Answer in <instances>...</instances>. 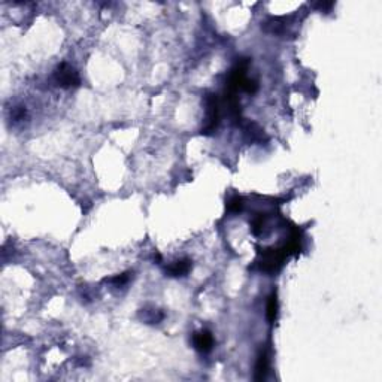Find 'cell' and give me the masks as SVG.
Wrapping results in <instances>:
<instances>
[{
	"mask_svg": "<svg viewBox=\"0 0 382 382\" xmlns=\"http://www.w3.org/2000/svg\"><path fill=\"white\" fill-rule=\"evenodd\" d=\"M290 251L286 249V246L284 249H264L261 252L260 269L266 273H276L282 267Z\"/></svg>",
	"mask_w": 382,
	"mask_h": 382,
	"instance_id": "1",
	"label": "cell"
},
{
	"mask_svg": "<svg viewBox=\"0 0 382 382\" xmlns=\"http://www.w3.org/2000/svg\"><path fill=\"white\" fill-rule=\"evenodd\" d=\"M205 109H206V123L202 129V135H212L217 127H218V121H220V108H218V99L217 96L212 93H206L205 96Z\"/></svg>",
	"mask_w": 382,
	"mask_h": 382,
	"instance_id": "2",
	"label": "cell"
},
{
	"mask_svg": "<svg viewBox=\"0 0 382 382\" xmlns=\"http://www.w3.org/2000/svg\"><path fill=\"white\" fill-rule=\"evenodd\" d=\"M54 81L58 87H61L64 90L79 87V84H81L79 73L76 72L75 67L69 66L67 63H61L57 67V70L54 72Z\"/></svg>",
	"mask_w": 382,
	"mask_h": 382,
	"instance_id": "3",
	"label": "cell"
},
{
	"mask_svg": "<svg viewBox=\"0 0 382 382\" xmlns=\"http://www.w3.org/2000/svg\"><path fill=\"white\" fill-rule=\"evenodd\" d=\"M193 345L199 352H209L214 346V337L208 330L196 332L193 334Z\"/></svg>",
	"mask_w": 382,
	"mask_h": 382,
	"instance_id": "4",
	"label": "cell"
},
{
	"mask_svg": "<svg viewBox=\"0 0 382 382\" xmlns=\"http://www.w3.org/2000/svg\"><path fill=\"white\" fill-rule=\"evenodd\" d=\"M191 267H193V263L188 258H182V260H178L175 263H172L167 269H166V273L172 278H182V276H187L190 273Z\"/></svg>",
	"mask_w": 382,
	"mask_h": 382,
	"instance_id": "5",
	"label": "cell"
},
{
	"mask_svg": "<svg viewBox=\"0 0 382 382\" xmlns=\"http://www.w3.org/2000/svg\"><path fill=\"white\" fill-rule=\"evenodd\" d=\"M269 372V357L266 351H261L255 363V381H263Z\"/></svg>",
	"mask_w": 382,
	"mask_h": 382,
	"instance_id": "6",
	"label": "cell"
},
{
	"mask_svg": "<svg viewBox=\"0 0 382 382\" xmlns=\"http://www.w3.org/2000/svg\"><path fill=\"white\" fill-rule=\"evenodd\" d=\"M278 309H279V303H278V294L276 291H273L269 299H267V306H266V315L269 323H275L278 318Z\"/></svg>",
	"mask_w": 382,
	"mask_h": 382,
	"instance_id": "7",
	"label": "cell"
},
{
	"mask_svg": "<svg viewBox=\"0 0 382 382\" xmlns=\"http://www.w3.org/2000/svg\"><path fill=\"white\" fill-rule=\"evenodd\" d=\"M141 317L146 324H158L160 321L164 320V312L158 311V309H142Z\"/></svg>",
	"mask_w": 382,
	"mask_h": 382,
	"instance_id": "8",
	"label": "cell"
},
{
	"mask_svg": "<svg viewBox=\"0 0 382 382\" xmlns=\"http://www.w3.org/2000/svg\"><path fill=\"white\" fill-rule=\"evenodd\" d=\"M243 208V199L240 196H233L229 202H227V211L229 212H233V214H238L242 211Z\"/></svg>",
	"mask_w": 382,
	"mask_h": 382,
	"instance_id": "9",
	"label": "cell"
},
{
	"mask_svg": "<svg viewBox=\"0 0 382 382\" xmlns=\"http://www.w3.org/2000/svg\"><path fill=\"white\" fill-rule=\"evenodd\" d=\"M129 281H130V272H127V273H121V275H117V276H114V278L106 279V282H109V284H112V285H115V286L126 285Z\"/></svg>",
	"mask_w": 382,
	"mask_h": 382,
	"instance_id": "10",
	"label": "cell"
},
{
	"mask_svg": "<svg viewBox=\"0 0 382 382\" xmlns=\"http://www.w3.org/2000/svg\"><path fill=\"white\" fill-rule=\"evenodd\" d=\"M263 226H264V217L260 215V217H257V218L252 221V233H254L255 236H258V235L261 233V230H263Z\"/></svg>",
	"mask_w": 382,
	"mask_h": 382,
	"instance_id": "11",
	"label": "cell"
},
{
	"mask_svg": "<svg viewBox=\"0 0 382 382\" xmlns=\"http://www.w3.org/2000/svg\"><path fill=\"white\" fill-rule=\"evenodd\" d=\"M11 115H12V118H14L15 121H21V120H24V117H26V108L17 106V108L12 109Z\"/></svg>",
	"mask_w": 382,
	"mask_h": 382,
	"instance_id": "12",
	"label": "cell"
}]
</instances>
